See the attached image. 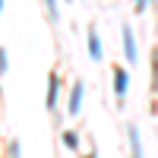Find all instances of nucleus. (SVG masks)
<instances>
[{"instance_id":"obj_1","label":"nucleus","mask_w":158,"mask_h":158,"mask_svg":"<svg viewBox=\"0 0 158 158\" xmlns=\"http://www.w3.org/2000/svg\"><path fill=\"white\" fill-rule=\"evenodd\" d=\"M120 41H123V57L130 63H136L139 60V51H136V38H133V29H130V25L120 29Z\"/></svg>"},{"instance_id":"obj_2","label":"nucleus","mask_w":158,"mask_h":158,"mask_svg":"<svg viewBox=\"0 0 158 158\" xmlns=\"http://www.w3.org/2000/svg\"><path fill=\"white\" fill-rule=\"evenodd\" d=\"M127 85H130L127 70H114V92H117V98H123V95H127Z\"/></svg>"},{"instance_id":"obj_3","label":"nucleus","mask_w":158,"mask_h":158,"mask_svg":"<svg viewBox=\"0 0 158 158\" xmlns=\"http://www.w3.org/2000/svg\"><path fill=\"white\" fill-rule=\"evenodd\" d=\"M79 104H82V82H76V85L70 89V108H67V111H70L73 117L79 114Z\"/></svg>"},{"instance_id":"obj_4","label":"nucleus","mask_w":158,"mask_h":158,"mask_svg":"<svg viewBox=\"0 0 158 158\" xmlns=\"http://www.w3.org/2000/svg\"><path fill=\"white\" fill-rule=\"evenodd\" d=\"M89 57L92 60H101V38L95 29H89Z\"/></svg>"},{"instance_id":"obj_5","label":"nucleus","mask_w":158,"mask_h":158,"mask_svg":"<svg viewBox=\"0 0 158 158\" xmlns=\"http://www.w3.org/2000/svg\"><path fill=\"white\" fill-rule=\"evenodd\" d=\"M127 136H130V152H133V158H142V142H139V130H136V127H127Z\"/></svg>"},{"instance_id":"obj_6","label":"nucleus","mask_w":158,"mask_h":158,"mask_svg":"<svg viewBox=\"0 0 158 158\" xmlns=\"http://www.w3.org/2000/svg\"><path fill=\"white\" fill-rule=\"evenodd\" d=\"M54 101H57V73L48 79V111H54V108H57Z\"/></svg>"},{"instance_id":"obj_7","label":"nucleus","mask_w":158,"mask_h":158,"mask_svg":"<svg viewBox=\"0 0 158 158\" xmlns=\"http://www.w3.org/2000/svg\"><path fill=\"white\" fill-rule=\"evenodd\" d=\"M44 10H48V19H51V22H60V10H57V0H44Z\"/></svg>"},{"instance_id":"obj_8","label":"nucleus","mask_w":158,"mask_h":158,"mask_svg":"<svg viewBox=\"0 0 158 158\" xmlns=\"http://www.w3.org/2000/svg\"><path fill=\"white\" fill-rule=\"evenodd\" d=\"M6 67H10V60H6V51H3V48H0V76H3V73H6Z\"/></svg>"},{"instance_id":"obj_9","label":"nucleus","mask_w":158,"mask_h":158,"mask_svg":"<svg viewBox=\"0 0 158 158\" xmlns=\"http://www.w3.org/2000/svg\"><path fill=\"white\" fill-rule=\"evenodd\" d=\"M63 142H67L70 149H76V146H79V139H76V133H67V136H63Z\"/></svg>"},{"instance_id":"obj_10","label":"nucleus","mask_w":158,"mask_h":158,"mask_svg":"<svg viewBox=\"0 0 158 158\" xmlns=\"http://www.w3.org/2000/svg\"><path fill=\"white\" fill-rule=\"evenodd\" d=\"M152 76H155V89H158V51H155V60H152Z\"/></svg>"},{"instance_id":"obj_11","label":"nucleus","mask_w":158,"mask_h":158,"mask_svg":"<svg viewBox=\"0 0 158 158\" xmlns=\"http://www.w3.org/2000/svg\"><path fill=\"white\" fill-rule=\"evenodd\" d=\"M10 152H13V158H22V155H19V142H13V146H10Z\"/></svg>"},{"instance_id":"obj_12","label":"nucleus","mask_w":158,"mask_h":158,"mask_svg":"<svg viewBox=\"0 0 158 158\" xmlns=\"http://www.w3.org/2000/svg\"><path fill=\"white\" fill-rule=\"evenodd\" d=\"M146 6H149V0H136V10H139V13L146 10Z\"/></svg>"},{"instance_id":"obj_13","label":"nucleus","mask_w":158,"mask_h":158,"mask_svg":"<svg viewBox=\"0 0 158 158\" xmlns=\"http://www.w3.org/2000/svg\"><path fill=\"white\" fill-rule=\"evenodd\" d=\"M0 13H3V0H0Z\"/></svg>"}]
</instances>
